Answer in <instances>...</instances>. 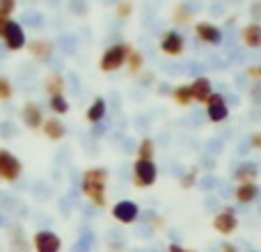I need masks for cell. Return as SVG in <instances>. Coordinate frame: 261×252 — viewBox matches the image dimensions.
Returning <instances> with one entry per match:
<instances>
[{"label": "cell", "mask_w": 261, "mask_h": 252, "mask_svg": "<svg viewBox=\"0 0 261 252\" xmlns=\"http://www.w3.org/2000/svg\"><path fill=\"white\" fill-rule=\"evenodd\" d=\"M106 179H108V174H106V170H101V167H96V170H90L85 174V181H83V188H85V193L92 197V202L94 204H103L106 202Z\"/></svg>", "instance_id": "6da1fadb"}, {"label": "cell", "mask_w": 261, "mask_h": 252, "mask_svg": "<svg viewBox=\"0 0 261 252\" xmlns=\"http://www.w3.org/2000/svg\"><path fill=\"white\" fill-rule=\"evenodd\" d=\"M0 35L5 37V44L12 51H18L25 46V32H23V28L18 26V23L9 21V18L0 21Z\"/></svg>", "instance_id": "7a4b0ae2"}, {"label": "cell", "mask_w": 261, "mask_h": 252, "mask_svg": "<svg viewBox=\"0 0 261 252\" xmlns=\"http://www.w3.org/2000/svg\"><path fill=\"white\" fill-rule=\"evenodd\" d=\"M126 55H128L126 46H113V48L106 51L103 60H101V69H103V71H115V69H119L124 64Z\"/></svg>", "instance_id": "3957f363"}, {"label": "cell", "mask_w": 261, "mask_h": 252, "mask_svg": "<svg viewBox=\"0 0 261 252\" xmlns=\"http://www.w3.org/2000/svg\"><path fill=\"white\" fill-rule=\"evenodd\" d=\"M18 174H21V163L16 161V156H12L7 149H0V177L14 181Z\"/></svg>", "instance_id": "277c9868"}, {"label": "cell", "mask_w": 261, "mask_h": 252, "mask_svg": "<svg viewBox=\"0 0 261 252\" xmlns=\"http://www.w3.org/2000/svg\"><path fill=\"white\" fill-rule=\"evenodd\" d=\"M135 186L140 188H147L156 181V165L151 161H138L135 163Z\"/></svg>", "instance_id": "5b68a950"}, {"label": "cell", "mask_w": 261, "mask_h": 252, "mask_svg": "<svg viewBox=\"0 0 261 252\" xmlns=\"http://www.w3.org/2000/svg\"><path fill=\"white\" fill-rule=\"evenodd\" d=\"M35 248H37V252H58L60 250V236L53 234V232H37Z\"/></svg>", "instance_id": "8992f818"}, {"label": "cell", "mask_w": 261, "mask_h": 252, "mask_svg": "<svg viewBox=\"0 0 261 252\" xmlns=\"http://www.w3.org/2000/svg\"><path fill=\"white\" fill-rule=\"evenodd\" d=\"M113 216L117 218L119 222H133L138 218V204L130 202V199H124V202H117L113 207Z\"/></svg>", "instance_id": "52a82bcc"}, {"label": "cell", "mask_w": 261, "mask_h": 252, "mask_svg": "<svg viewBox=\"0 0 261 252\" xmlns=\"http://www.w3.org/2000/svg\"><path fill=\"white\" fill-rule=\"evenodd\" d=\"M206 104H208V117H211L213 122H222V119H227L229 110H227V104H225V99H222V96L211 94Z\"/></svg>", "instance_id": "ba28073f"}, {"label": "cell", "mask_w": 261, "mask_h": 252, "mask_svg": "<svg viewBox=\"0 0 261 252\" xmlns=\"http://www.w3.org/2000/svg\"><path fill=\"white\" fill-rule=\"evenodd\" d=\"M161 48L165 51L167 55H181L184 53V37L179 32H167L161 41Z\"/></svg>", "instance_id": "9c48e42d"}, {"label": "cell", "mask_w": 261, "mask_h": 252, "mask_svg": "<svg viewBox=\"0 0 261 252\" xmlns=\"http://www.w3.org/2000/svg\"><path fill=\"white\" fill-rule=\"evenodd\" d=\"M236 225H239V222H236V216L229 211V209H227V211H222L220 216L213 220V227H216L220 234H231V232L236 230Z\"/></svg>", "instance_id": "30bf717a"}, {"label": "cell", "mask_w": 261, "mask_h": 252, "mask_svg": "<svg viewBox=\"0 0 261 252\" xmlns=\"http://www.w3.org/2000/svg\"><path fill=\"white\" fill-rule=\"evenodd\" d=\"M21 117H23V122L30 126V129H39V124H41V108L37 104H25V106H23Z\"/></svg>", "instance_id": "8fae6325"}, {"label": "cell", "mask_w": 261, "mask_h": 252, "mask_svg": "<svg viewBox=\"0 0 261 252\" xmlns=\"http://www.w3.org/2000/svg\"><path fill=\"white\" fill-rule=\"evenodd\" d=\"M197 37L206 44H218L220 41V30L211 23H197Z\"/></svg>", "instance_id": "7c38bea8"}, {"label": "cell", "mask_w": 261, "mask_h": 252, "mask_svg": "<svg viewBox=\"0 0 261 252\" xmlns=\"http://www.w3.org/2000/svg\"><path fill=\"white\" fill-rule=\"evenodd\" d=\"M190 92H193V99L195 101H208V96H211V83L206 81V78H197L195 81V85L190 87Z\"/></svg>", "instance_id": "4fadbf2b"}, {"label": "cell", "mask_w": 261, "mask_h": 252, "mask_svg": "<svg viewBox=\"0 0 261 252\" xmlns=\"http://www.w3.org/2000/svg\"><path fill=\"white\" fill-rule=\"evenodd\" d=\"M243 41L248 46H252V48L261 46V26L259 23H250V26L245 28L243 30Z\"/></svg>", "instance_id": "5bb4252c"}, {"label": "cell", "mask_w": 261, "mask_h": 252, "mask_svg": "<svg viewBox=\"0 0 261 252\" xmlns=\"http://www.w3.org/2000/svg\"><path fill=\"white\" fill-rule=\"evenodd\" d=\"M257 193H259V188L254 184H243L239 190H236V197H239V202L248 204V202H252V199L257 197Z\"/></svg>", "instance_id": "9a60e30c"}, {"label": "cell", "mask_w": 261, "mask_h": 252, "mask_svg": "<svg viewBox=\"0 0 261 252\" xmlns=\"http://www.w3.org/2000/svg\"><path fill=\"white\" fill-rule=\"evenodd\" d=\"M103 115H106V101L103 99H96L94 104L90 106V110H87V119L94 124V122H101V119H103Z\"/></svg>", "instance_id": "2e32d148"}, {"label": "cell", "mask_w": 261, "mask_h": 252, "mask_svg": "<svg viewBox=\"0 0 261 252\" xmlns=\"http://www.w3.org/2000/svg\"><path fill=\"white\" fill-rule=\"evenodd\" d=\"M46 133H48V138H53V140L62 138V135H64V126H62V122H58V119H50V122L46 124Z\"/></svg>", "instance_id": "e0dca14e"}, {"label": "cell", "mask_w": 261, "mask_h": 252, "mask_svg": "<svg viewBox=\"0 0 261 252\" xmlns=\"http://www.w3.org/2000/svg\"><path fill=\"white\" fill-rule=\"evenodd\" d=\"M50 108L55 110V113H60V115H64L69 110V104L64 101V96L60 94V96H50Z\"/></svg>", "instance_id": "ac0fdd59"}, {"label": "cell", "mask_w": 261, "mask_h": 252, "mask_svg": "<svg viewBox=\"0 0 261 252\" xmlns=\"http://www.w3.org/2000/svg\"><path fill=\"white\" fill-rule=\"evenodd\" d=\"M176 101H179V104H190V101H193V92H190L188 85L176 87Z\"/></svg>", "instance_id": "d6986e66"}, {"label": "cell", "mask_w": 261, "mask_h": 252, "mask_svg": "<svg viewBox=\"0 0 261 252\" xmlns=\"http://www.w3.org/2000/svg\"><path fill=\"white\" fill-rule=\"evenodd\" d=\"M151 149H153V144H151V140H142V144H140V161H151Z\"/></svg>", "instance_id": "ffe728a7"}, {"label": "cell", "mask_w": 261, "mask_h": 252, "mask_svg": "<svg viewBox=\"0 0 261 252\" xmlns=\"http://www.w3.org/2000/svg\"><path fill=\"white\" fill-rule=\"evenodd\" d=\"M32 53H35V55H41V58H48V53H50V44H48V41L35 44V46H32Z\"/></svg>", "instance_id": "44dd1931"}, {"label": "cell", "mask_w": 261, "mask_h": 252, "mask_svg": "<svg viewBox=\"0 0 261 252\" xmlns=\"http://www.w3.org/2000/svg\"><path fill=\"white\" fill-rule=\"evenodd\" d=\"M9 96H12V87H9L7 81L0 78V99H9Z\"/></svg>", "instance_id": "7402d4cb"}, {"label": "cell", "mask_w": 261, "mask_h": 252, "mask_svg": "<svg viewBox=\"0 0 261 252\" xmlns=\"http://www.w3.org/2000/svg\"><path fill=\"white\" fill-rule=\"evenodd\" d=\"M12 9H14V3H0V21H5V16H7Z\"/></svg>", "instance_id": "603a6c76"}, {"label": "cell", "mask_w": 261, "mask_h": 252, "mask_svg": "<svg viewBox=\"0 0 261 252\" xmlns=\"http://www.w3.org/2000/svg\"><path fill=\"white\" fill-rule=\"evenodd\" d=\"M170 252H193V250H186V248H181V245L172 243V245H170Z\"/></svg>", "instance_id": "cb8c5ba5"}, {"label": "cell", "mask_w": 261, "mask_h": 252, "mask_svg": "<svg viewBox=\"0 0 261 252\" xmlns=\"http://www.w3.org/2000/svg\"><path fill=\"white\" fill-rule=\"evenodd\" d=\"M250 73H252V76H261V67H254Z\"/></svg>", "instance_id": "d4e9b609"}]
</instances>
